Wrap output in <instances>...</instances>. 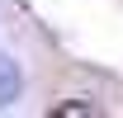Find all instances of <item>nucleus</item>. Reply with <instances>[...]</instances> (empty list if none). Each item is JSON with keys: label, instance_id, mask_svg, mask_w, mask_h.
I'll list each match as a JSON object with an SVG mask.
<instances>
[{"label": "nucleus", "instance_id": "1", "mask_svg": "<svg viewBox=\"0 0 123 118\" xmlns=\"http://www.w3.org/2000/svg\"><path fill=\"white\" fill-rule=\"evenodd\" d=\"M19 90H24V76H19L14 57H0V109H10L19 99Z\"/></svg>", "mask_w": 123, "mask_h": 118}]
</instances>
